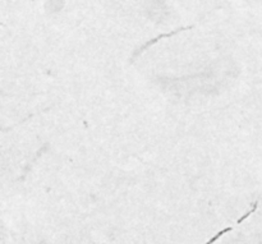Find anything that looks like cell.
<instances>
[{
    "instance_id": "6da1fadb",
    "label": "cell",
    "mask_w": 262,
    "mask_h": 244,
    "mask_svg": "<svg viewBox=\"0 0 262 244\" xmlns=\"http://www.w3.org/2000/svg\"><path fill=\"white\" fill-rule=\"evenodd\" d=\"M192 28H193V26H188V27H183V28H178V30H176V31H173V32H169V33H164V35H160V36H158V37H155V38H152V40H150L148 41V42H146L145 45L143 46H141L140 49H138L137 51H136L135 54H133L132 55V60H135L136 58H137L138 55H140L141 53H142L143 50H146V49L148 48V46H151L152 45V43H155V42H158L159 40H161V38H165V37H171V36H174V35H177V33L178 32H181V31H186V30H192Z\"/></svg>"
},
{
    "instance_id": "7a4b0ae2",
    "label": "cell",
    "mask_w": 262,
    "mask_h": 244,
    "mask_svg": "<svg viewBox=\"0 0 262 244\" xmlns=\"http://www.w3.org/2000/svg\"><path fill=\"white\" fill-rule=\"evenodd\" d=\"M13 127H8V128H3V127H0V132H4V130H9V129H12Z\"/></svg>"
}]
</instances>
